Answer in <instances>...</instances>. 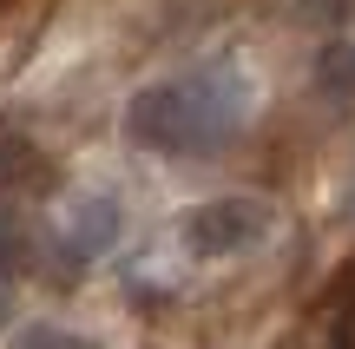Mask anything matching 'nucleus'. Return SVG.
<instances>
[{
	"instance_id": "f257e3e1",
	"label": "nucleus",
	"mask_w": 355,
	"mask_h": 349,
	"mask_svg": "<svg viewBox=\"0 0 355 349\" xmlns=\"http://www.w3.org/2000/svg\"><path fill=\"white\" fill-rule=\"evenodd\" d=\"M250 112H257L250 66L211 60V66H191V73H171L158 86L132 92L125 139L145 145V152H165V158H204V152H224L250 126Z\"/></svg>"
},
{
	"instance_id": "f03ea898",
	"label": "nucleus",
	"mask_w": 355,
	"mask_h": 349,
	"mask_svg": "<svg viewBox=\"0 0 355 349\" xmlns=\"http://www.w3.org/2000/svg\"><path fill=\"white\" fill-rule=\"evenodd\" d=\"M270 237V205L263 198H204L178 218V244L191 257H237V250L263 244Z\"/></svg>"
},
{
	"instance_id": "7ed1b4c3",
	"label": "nucleus",
	"mask_w": 355,
	"mask_h": 349,
	"mask_svg": "<svg viewBox=\"0 0 355 349\" xmlns=\"http://www.w3.org/2000/svg\"><path fill=\"white\" fill-rule=\"evenodd\" d=\"M60 257L66 264H79L86 271L92 257H105V250L119 244V198H105V191H79L73 205L60 211Z\"/></svg>"
},
{
	"instance_id": "20e7f679",
	"label": "nucleus",
	"mask_w": 355,
	"mask_h": 349,
	"mask_svg": "<svg viewBox=\"0 0 355 349\" xmlns=\"http://www.w3.org/2000/svg\"><path fill=\"white\" fill-rule=\"evenodd\" d=\"M316 92L329 105H343V112H355V40L349 33L316 53Z\"/></svg>"
},
{
	"instance_id": "39448f33",
	"label": "nucleus",
	"mask_w": 355,
	"mask_h": 349,
	"mask_svg": "<svg viewBox=\"0 0 355 349\" xmlns=\"http://www.w3.org/2000/svg\"><path fill=\"white\" fill-rule=\"evenodd\" d=\"M46 178H53L46 158H40L26 139L7 132V139H0V191H7V185H13V191H33V185H46Z\"/></svg>"
},
{
	"instance_id": "423d86ee",
	"label": "nucleus",
	"mask_w": 355,
	"mask_h": 349,
	"mask_svg": "<svg viewBox=\"0 0 355 349\" xmlns=\"http://www.w3.org/2000/svg\"><path fill=\"white\" fill-rule=\"evenodd\" d=\"M20 264H26V224H20V211L0 198V284H13Z\"/></svg>"
},
{
	"instance_id": "0eeeda50",
	"label": "nucleus",
	"mask_w": 355,
	"mask_h": 349,
	"mask_svg": "<svg viewBox=\"0 0 355 349\" xmlns=\"http://www.w3.org/2000/svg\"><path fill=\"white\" fill-rule=\"evenodd\" d=\"M13 349H105L99 337H79V330H60V323H33L13 337Z\"/></svg>"
},
{
	"instance_id": "6e6552de",
	"label": "nucleus",
	"mask_w": 355,
	"mask_h": 349,
	"mask_svg": "<svg viewBox=\"0 0 355 349\" xmlns=\"http://www.w3.org/2000/svg\"><path fill=\"white\" fill-rule=\"evenodd\" d=\"M349 7H355V0H296V20H309V26H343Z\"/></svg>"
},
{
	"instance_id": "1a4fd4ad",
	"label": "nucleus",
	"mask_w": 355,
	"mask_h": 349,
	"mask_svg": "<svg viewBox=\"0 0 355 349\" xmlns=\"http://www.w3.org/2000/svg\"><path fill=\"white\" fill-rule=\"evenodd\" d=\"M7 316H13V284H0V330H7Z\"/></svg>"
},
{
	"instance_id": "9d476101",
	"label": "nucleus",
	"mask_w": 355,
	"mask_h": 349,
	"mask_svg": "<svg viewBox=\"0 0 355 349\" xmlns=\"http://www.w3.org/2000/svg\"><path fill=\"white\" fill-rule=\"evenodd\" d=\"M349 211H355V171H349Z\"/></svg>"
},
{
	"instance_id": "9b49d317",
	"label": "nucleus",
	"mask_w": 355,
	"mask_h": 349,
	"mask_svg": "<svg viewBox=\"0 0 355 349\" xmlns=\"http://www.w3.org/2000/svg\"><path fill=\"white\" fill-rule=\"evenodd\" d=\"M349 316H355V284H349Z\"/></svg>"
}]
</instances>
